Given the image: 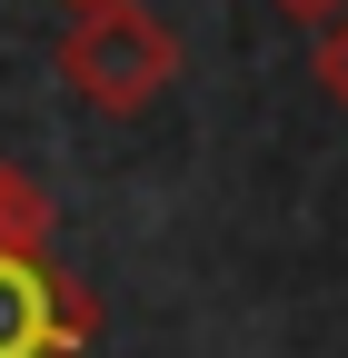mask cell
<instances>
[{
  "label": "cell",
  "instance_id": "obj_1",
  "mask_svg": "<svg viewBox=\"0 0 348 358\" xmlns=\"http://www.w3.org/2000/svg\"><path fill=\"white\" fill-rule=\"evenodd\" d=\"M60 80L80 90L90 110H150L169 80H180V30L140 0H110V10H80L60 40Z\"/></svg>",
  "mask_w": 348,
  "mask_h": 358
},
{
  "label": "cell",
  "instance_id": "obj_2",
  "mask_svg": "<svg viewBox=\"0 0 348 358\" xmlns=\"http://www.w3.org/2000/svg\"><path fill=\"white\" fill-rule=\"evenodd\" d=\"M100 338V299L50 249H0V358H80Z\"/></svg>",
  "mask_w": 348,
  "mask_h": 358
},
{
  "label": "cell",
  "instance_id": "obj_3",
  "mask_svg": "<svg viewBox=\"0 0 348 358\" xmlns=\"http://www.w3.org/2000/svg\"><path fill=\"white\" fill-rule=\"evenodd\" d=\"M0 249H50V199H40V179L0 159Z\"/></svg>",
  "mask_w": 348,
  "mask_h": 358
},
{
  "label": "cell",
  "instance_id": "obj_4",
  "mask_svg": "<svg viewBox=\"0 0 348 358\" xmlns=\"http://www.w3.org/2000/svg\"><path fill=\"white\" fill-rule=\"evenodd\" d=\"M319 90L348 110V20H328V30H319Z\"/></svg>",
  "mask_w": 348,
  "mask_h": 358
},
{
  "label": "cell",
  "instance_id": "obj_5",
  "mask_svg": "<svg viewBox=\"0 0 348 358\" xmlns=\"http://www.w3.org/2000/svg\"><path fill=\"white\" fill-rule=\"evenodd\" d=\"M289 20H309V30H328V20H348V0H279Z\"/></svg>",
  "mask_w": 348,
  "mask_h": 358
},
{
  "label": "cell",
  "instance_id": "obj_6",
  "mask_svg": "<svg viewBox=\"0 0 348 358\" xmlns=\"http://www.w3.org/2000/svg\"><path fill=\"white\" fill-rule=\"evenodd\" d=\"M80 10H110V0H70V20H80Z\"/></svg>",
  "mask_w": 348,
  "mask_h": 358
}]
</instances>
